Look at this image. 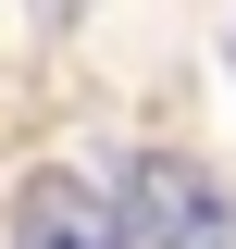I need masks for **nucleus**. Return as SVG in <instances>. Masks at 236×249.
<instances>
[{
	"mask_svg": "<svg viewBox=\"0 0 236 249\" xmlns=\"http://www.w3.org/2000/svg\"><path fill=\"white\" fill-rule=\"evenodd\" d=\"M13 249H137V224H124V199L87 162H50V175H25V199H13Z\"/></svg>",
	"mask_w": 236,
	"mask_h": 249,
	"instance_id": "f257e3e1",
	"label": "nucleus"
},
{
	"mask_svg": "<svg viewBox=\"0 0 236 249\" xmlns=\"http://www.w3.org/2000/svg\"><path fill=\"white\" fill-rule=\"evenodd\" d=\"M137 249H236V199L186 162H137V199H124Z\"/></svg>",
	"mask_w": 236,
	"mask_h": 249,
	"instance_id": "f03ea898",
	"label": "nucleus"
}]
</instances>
